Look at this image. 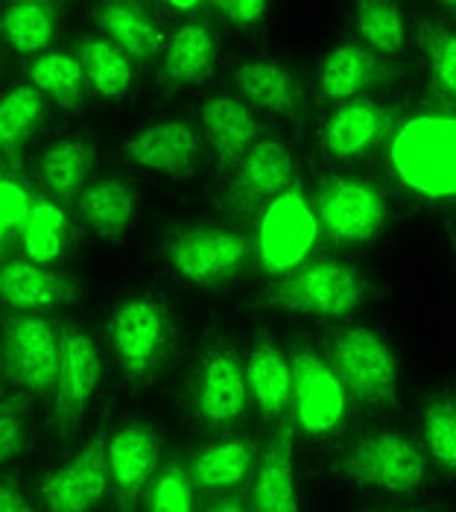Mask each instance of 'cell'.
<instances>
[{
  "instance_id": "cell-15",
  "label": "cell",
  "mask_w": 456,
  "mask_h": 512,
  "mask_svg": "<svg viewBox=\"0 0 456 512\" xmlns=\"http://www.w3.org/2000/svg\"><path fill=\"white\" fill-rule=\"evenodd\" d=\"M389 126V115L378 100H345L340 103L322 126L325 150L340 161H354L372 153L383 141Z\"/></svg>"
},
{
  "instance_id": "cell-38",
  "label": "cell",
  "mask_w": 456,
  "mask_h": 512,
  "mask_svg": "<svg viewBox=\"0 0 456 512\" xmlns=\"http://www.w3.org/2000/svg\"><path fill=\"white\" fill-rule=\"evenodd\" d=\"M30 205H33V197L24 188L0 179V240L9 235L12 229H21Z\"/></svg>"
},
{
  "instance_id": "cell-3",
  "label": "cell",
  "mask_w": 456,
  "mask_h": 512,
  "mask_svg": "<svg viewBox=\"0 0 456 512\" xmlns=\"http://www.w3.org/2000/svg\"><path fill=\"white\" fill-rule=\"evenodd\" d=\"M328 360L340 381L363 407H389L401 393V363L392 343L372 328H345L334 334Z\"/></svg>"
},
{
  "instance_id": "cell-30",
  "label": "cell",
  "mask_w": 456,
  "mask_h": 512,
  "mask_svg": "<svg viewBox=\"0 0 456 512\" xmlns=\"http://www.w3.org/2000/svg\"><path fill=\"white\" fill-rule=\"evenodd\" d=\"M18 235H21V249L27 261H33L38 267H53L65 255V246H68V220L59 205L47 199H33Z\"/></svg>"
},
{
  "instance_id": "cell-19",
  "label": "cell",
  "mask_w": 456,
  "mask_h": 512,
  "mask_svg": "<svg viewBox=\"0 0 456 512\" xmlns=\"http://www.w3.org/2000/svg\"><path fill=\"white\" fill-rule=\"evenodd\" d=\"M109 480L123 492L135 495L152 483L158 469V439L147 425H126L106 442Z\"/></svg>"
},
{
  "instance_id": "cell-9",
  "label": "cell",
  "mask_w": 456,
  "mask_h": 512,
  "mask_svg": "<svg viewBox=\"0 0 456 512\" xmlns=\"http://www.w3.org/2000/svg\"><path fill=\"white\" fill-rule=\"evenodd\" d=\"M249 381L246 360L228 346L208 349L193 378V410L205 428H231L246 416Z\"/></svg>"
},
{
  "instance_id": "cell-40",
  "label": "cell",
  "mask_w": 456,
  "mask_h": 512,
  "mask_svg": "<svg viewBox=\"0 0 456 512\" xmlns=\"http://www.w3.org/2000/svg\"><path fill=\"white\" fill-rule=\"evenodd\" d=\"M220 12H223V18H226L228 24H234V27H255V24H261L266 15V3H252V0H246V3H220L217 6Z\"/></svg>"
},
{
  "instance_id": "cell-44",
  "label": "cell",
  "mask_w": 456,
  "mask_h": 512,
  "mask_svg": "<svg viewBox=\"0 0 456 512\" xmlns=\"http://www.w3.org/2000/svg\"><path fill=\"white\" fill-rule=\"evenodd\" d=\"M378 512H448L445 507H398V510H378Z\"/></svg>"
},
{
  "instance_id": "cell-39",
  "label": "cell",
  "mask_w": 456,
  "mask_h": 512,
  "mask_svg": "<svg viewBox=\"0 0 456 512\" xmlns=\"http://www.w3.org/2000/svg\"><path fill=\"white\" fill-rule=\"evenodd\" d=\"M27 439V419L15 407H0V466L21 454Z\"/></svg>"
},
{
  "instance_id": "cell-8",
  "label": "cell",
  "mask_w": 456,
  "mask_h": 512,
  "mask_svg": "<svg viewBox=\"0 0 456 512\" xmlns=\"http://www.w3.org/2000/svg\"><path fill=\"white\" fill-rule=\"evenodd\" d=\"M249 261L246 237L226 226H190L167 243V267L185 284H220Z\"/></svg>"
},
{
  "instance_id": "cell-25",
  "label": "cell",
  "mask_w": 456,
  "mask_h": 512,
  "mask_svg": "<svg viewBox=\"0 0 456 512\" xmlns=\"http://www.w3.org/2000/svg\"><path fill=\"white\" fill-rule=\"evenodd\" d=\"M418 442L436 469L456 474V393L436 390L424 398L418 413Z\"/></svg>"
},
{
  "instance_id": "cell-18",
  "label": "cell",
  "mask_w": 456,
  "mask_h": 512,
  "mask_svg": "<svg viewBox=\"0 0 456 512\" xmlns=\"http://www.w3.org/2000/svg\"><path fill=\"white\" fill-rule=\"evenodd\" d=\"M202 132L217 158L223 164H231L255 147L258 120L240 97L217 94L202 106Z\"/></svg>"
},
{
  "instance_id": "cell-36",
  "label": "cell",
  "mask_w": 456,
  "mask_h": 512,
  "mask_svg": "<svg viewBox=\"0 0 456 512\" xmlns=\"http://www.w3.org/2000/svg\"><path fill=\"white\" fill-rule=\"evenodd\" d=\"M196 483L182 466H170L152 477L147 512H193Z\"/></svg>"
},
{
  "instance_id": "cell-28",
  "label": "cell",
  "mask_w": 456,
  "mask_h": 512,
  "mask_svg": "<svg viewBox=\"0 0 456 512\" xmlns=\"http://www.w3.org/2000/svg\"><path fill=\"white\" fill-rule=\"evenodd\" d=\"M255 454L246 439H220L202 448L193 460V483L205 492H226L252 472Z\"/></svg>"
},
{
  "instance_id": "cell-46",
  "label": "cell",
  "mask_w": 456,
  "mask_h": 512,
  "mask_svg": "<svg viewBox=\"0 0 456 512\" xmlns=\"http://www.w3.org/2000/svg\"><path fill=\"white\" fill-rule=\"evenodd\" d=\"M454 240H456V232H454Z\"/></svg>"
},
{
  "instance_id": "cell-21",
  "label": "cell",
  "mask_w": 456,
  "mask_h": 512,
  "mask_svg": "<svg viewBox=\"0 0 456 512\" xmlns=\"http://www.w3.org/2000/svg\"><path fill=\"white\" fill-rule=\"evenodd\" d=\"M290 185H293V158H290V153L275 141H261L240 158L231 197L243 205H252V202H264L266 205L269 199L278 197Z\"/></svg>"
},
{
  "instance_id": "cell-22",
  "label": "cell",
  "mask_w": 456,
  "mask_h": 512,
  "mask_svg": "<svg viewBox=\"0 0 456 512\" xmlns=\"http://www.w3.org/2000/svg\"><path fill=\"white\" fill-rule=\"evenodd\" d=\"M249 401L266 419H284L293 401V363L278 346L261 343L246 360Z\"/></svg>"
},
{
  "instance_id": "cell-1",
  "label": "cell",
  "mask_w": 456,
  "mask_h": 512,
  "mask_svg": "<svg viewBox=\"0 0 456 512\" xmlns=\"http://www.w3.org/2000/svg\"><path fill=\"white\" fill-rule=\"evenodd\" d=\"M386 164L413 197L456 199V115L421 112L404 120L389 138Z\"/></svg>"
},
{
  "instance_id": "cell-37",
  "label": "cell",
  "mask_w": 456,
  "mask_h": 512,
  "mask_svg": "<svg viewBox=\"0 0 456 512\" xmlns=\"http://www.w3.org/2000/svg\"><path fill=\"white\" fill-rule=\"evenodd\" d=\"M427 71L439 91L456 97V30H433L427 41Z\"/></svg>"
},
{
  "instance_id": "cell-42",
  "label": "cell",
  "mask_w": 456,
  "mask_h": 512,
  "mask_svg": "<svg viewBox=\"0 0 456 512\" xmlns=\"http://www.w3.org/2000/svg\"><path fill=\"white\" fill-rule=\"evenodd\" d=\"M161 9H164V12H170V15L188 18V15H196V12H202L205 6H202V3H164Z\"/></svg>"
},
{
  "instance_id": "cell-2",
  "label": "cell",
  "mask_w": 456,
  "mask_h": 512,
  "mask_svg": "<svg viewBox=\"0 0 456 512\" xmlns=\"http://www.w3.org/2000/svg\"><path fill=\"white\" fill-rule=\"evenodd\" d=\"M331 469L342 483L363 492L410 495L430 480L433 463L427 460L416 434L380 428L357 436L348 448H342Z\"/></svg>"
},
{
  "instance_id": "cell-43",
  "label": "cell",
  "mask_w": 456,
  "mask_h": 512,
  "mask_svg": "<svg viewBox=\"0 0 456 512\" xmlns=\"http://www.w3.org/2000/svg\"><path fill=\"white\" fill-rule=\"evenodd\" d=\"M211 512H252L249 507H243V504H237V501H228V504H220V507H214Z\"/></svg>"
},
{
  "instance_id": "cell-13",
  "label": "cell",
  "mask_w": 456,
  "mask_h": 512,
  "mask_svg": "<svg viewBox=\"0 0 456 512\" xmlns=\"http://www.w3.org/2000/svg\"><path fill=\"white\" fill-rule=\"evenodd\" d=\"M106 442L97 436L65 466L50 472L41 483V504L47 512H94L109 489Z\"/></svg>"
},
{
  "instance_id": "cell-35",
  "label": "cell",
  "mask_w": 456,
  "mask_h": 512,
  "mask_svg": "<svg viewBox=\"0 0 456 512\" xmlns=\"http://www.w3.org/2000/svg\"><path fill=\"white\" fill-rule=\"evenodd\" d=\"M30 77H33L36 91L53 97V100H62V103L76 100L85 88V71H82L79 59L71 53H62V50L38 53L30 65Z\"/></svg>"
},
{
  "instance_id": "cell-10",
  "label": "cell",
  "mask_w": 456,
  "mask_h": 512,
  "mask_svg": "<svg viewBox=\"0 0 456 512\" xmlns=\"http://www.w3.org/2000/svg\"><path fill=\"white\" fill-rule=\"evenodd\" d=\"M103 378V355L97 343L85 331L62 334V355L53 381V404H56V422L62 436L79 431L82 419L88 416Z\"/></svg>"
},
{
  "instance_id": "cell-14",
  "label": "cell",
  "mask_w": 456,
  "mask_h": 512,
  "mask_svg": "<svg viewBox=\"0 0 456 512\" xmlns=\"http://www.w3.org/2000/svg\"><path fill=\"white\" fill-rule=\"evenodd\" d=\"M202 135L188 120H164L144 129L123 147V161L150 173H179L199 158Z\"/></svg>"
},
{
  "instance_id": "cell-33",
  "label": "cell",
  "mask_w": 456,
  "mask_h": 512,
  "mask_svg": "<svg viewBox=\"0 0 456 512\" xmlns=\"http://www.w3.org/2000/svg\"><path fill=\"white\" fill-rule=\"evenodd\" d=\"M0 36L18 53H41L56 36L50 3H12L0 12Z\"/></svg>"
},
{
  "instance_id": "cell-17",
  "label": "cell",
  "mask_w": 456,
  "mask_h": 512,
  "mask_svg": "<svg viewBox=\"0 0 456 512\" xmlns=\"http://www.w3.org/2000/svg\"><path fill=\"white\" fill-rule=\"evenodd\" d=\"M234 85L243 94L246 106L252 103L269 115H293L302 100V88L293 77L290 65L269 56L240 62L234 68Z\"/></svg>"
},
{
  "instance_id": "cell-11",
  "label": "cell",
  "mask_w": 456,
  "mask_h": 512,
  "mask_svg": "<svg viewBox=\"0 0 456 512\" xmlns=\"http://www.w3.org/2000/svg\"><path fill=\"white\" fill-rule=\"evenodd\" d=\"M316 205L319 232L340 243H360L378 235L386 220V197L369 179H334Z\"/></svg>"
},
{
  "instance_id": "cell-7",
  "label": "cell",
  "mask_w": 456,
  "mask_h": 512,
  "mask_svg": "<svg viewBox=\"0 0 456 512\" xmlns=\"http://www.w3.org/2000/svg\"><path fill=\"white\" fill-rule=\"evenodd\" d=\"M293 363V401L290 413L304 436L328 439L348 422L351 395L331 360L310 349H299Z\"/></svg>"
},
{
  "instance_id": "cell-16",
  "label": "cell",
  "mask_w": 456,
  "mask_h": 512,
  "mask_svg": "<svg viewBox=\"0 0 456 512\" xmlns=\"http://www.w3.org/2000/svg\"><path fill=\"white\" fill-rule=\"evenodd\" d=\"M74 296V284L50 267H38L33 261H9L0 267V299L21 314L36 316L50 311Z\"/></svg>"
},
{
  "instance_id": "cell-20",
  "label": "cell",
  "mask_w": 456,
  "mask_h": 512,
  "mask_svg": "<svg viewBox=\"0 0 456 512\" xmlns=\"http://www.w3.org/2000/svg\"><path fill=\"white\" fill-rule=\"evenodd\" d=\"M252 492H255V512H302L296 454L287 431H278L269 439Z\"/></svg>"
},
{
  "instance_id": "cell-32",
  "label": "cell",
  "mask_w": 456,
  "mask_h": 512,
  "mask_svg": "<svg viewBox=\"0 0 456 512\" xmlns=\"http://www.w3.org/2000/svg\"><path fill=\"white\" fill-rule=\"evenodd\" d=\"M360 47L375 53H401L410 41V24L395 3H360L354 12Z\"/></svg>"
},
{
  "instance_id": "cell-12",
  "label": "cell",
  "mask_w": 456,
  "mask_h": 512,
  "mask_svg": "<svg viewBox=\"0 0 456 512\" xmlns=\"http://www.w3.org/2000/svg\"><path fill=\"white\" fill-rule=\"evenodd\" d=\"M62 334L41 316H15L6 322V366L27 395H44L59 369Z\"/></svg>"
},
{
  "instance_id": "cell-34",
  "label": "cell",
  "mask_w": 456,
  "mask_h": 512,
  "mask_svg": "<svg viewBox=\"0 0 456 512\" xmlns=\"http://www.w3.org/2000/svg\"><path fill=\"white\" fill-rule=\"evenodd\" d=\"M44 120V100L36 88H9L0 94V150H18Z\"/></svg>"
},
{
  "instance_id": "cell-26",
  "label": "cell",
  "mask_w": 456,
  "mask_h": 512,
  "mask_svg": "<svg viewBox=\"0 0 456 512\" xmlns=\"http://www.w3.org/2000/svg\"><path fill=\"white\" fill-rule=\"evenodd\" d=\"M76 59L85 71V85L97 97L114 100L135 82V59L109 39H85L79 44Z\"/></svg>"
},
{
  "instance_id": "cell-6",
  "label": "cell",
  "mask_w": 456,
  "mask_h": 512,
  "mask_svg": "<svg viewBox=\"0 0 456 512\" xmlns=\"http://www.w3.org/2000/svg\"><path fill=\"white\" fill-rule=\"evenodd\" d=\"M109 343L126 375H150L170 343V311L152 293H132L109 314Z\"/></svg>"
},
{
  "instance_id": "cell-41",
  "label": "cell",
  "mask_w": 456,
  "mask_h": 512,
  "mask_svg": "<svg viewBox=\"0 0 456 512\" xmlns=\"http://www.w3.org/2000/svg\"><path fill=\"white\" fill-rule=\"evenodd\" d=\"M0 512H33V507L27 504V498L18 489L0 483Z\"/></svg>"
},
{
  "instance_id": "cell-27",
  "label": "cell",
  "mask_w": 456,
  "mask_h": 512,
  "mask_svg": "<svg viewBox=\"0 0 456 512\" xmlns=\"http://www.w3.org/2000/svg\"><path fill=\"white\" fill-rule=\"evenodd\" d=\"M103 39L117 44L132 59H150L161 44V27L144 6L132 3H106L97 9Z\"/></svg>"
},
{
  "instance_id": "cell-24",
  "label": "cell",
  "mask_w": 456,
  "mask_h": 512,
  "mask_svg": "<svg viewBox=\"0 0 456 512\" xmlns=\"http://www.w3.org/2000/svg\"><path fill=\"white\" fill-rule=\"evenodd\" d=\"M217 50H220L217 33L208 24L202 21L185 24L164 50V62H161L164 82L182 88V85H193L202 77H208L217 62Z\"/></svg>"
},
{
  "instance_id": "cell-23",
  "label": "cell",
  "mask_w": 456,
  "mask_h": 512,
  "mask_svg": "<svg viewBox=\"0 0 456 512\" xmlns=\"http://www.w3.org/2000/svg\"><path fill=\"white\" fill-rule=\"evenodd\" d=\"M378 74V59L366 47L340 44L322 59L316 74V91L325 100H357L360 91L378 82Z\"/></svg>"
},
{
  "instance_id": "cell-4",
  "label": "cell",
  "mask_w": 456,
  "mask_h": 512,
  "mask_svg": "<svg viewBox=\"0 0 456 512\" xmlns=\"http://www.w3.org/2000/svg\"><path fill=\"white\" fill-rule=\"evenodd\" d=\"M319 235L316 205L302 188L290 185L264 205L255 229V255L266 273L290 276L310 261Z\"/></svg>"
},
{
  "instance_id": "cell-5",
  "label": "cell",
  "mask_w": 456,
  "mask_h": 512,
  "mask_svg": "<svg viewBox=\"0 0 456 512\" xmlns=\"http://www.w3.org/2000/svg\"><path fill=\"white\" fill-rule=\"evenodd\" d=\"M266 305L302 316H345L366 302V278L345 261H316L275 281Z\"/></svg>"
},
{
  "instance_id": "cell-31",
  "label": "cell",
  "mask_w": 456,
  "mask_h": 512,
  "mask_svg": "<svg viewBox=\"0 0 456 512\" xmlns=\"http://www.w3.org/2000/svg\"><path fill=\"white\" fill-rule=\"evenodd\" d=\"M91 167H94V153L76 138L53 141L38 161V170H41L47 191L59 199L76 197L85 188Z\"/></svg>"
},
{
  "instance_id": "cell-29",
  "label": "cell",
  "mask_w": 456,
  "mask_h": 512,
  "mask_svg": "<svg viewBox=\"0 0 456 512\" xmlns=\"http://www.w3.org/2000/svg\"><path fill=\"white\" fill-rule=\"evenodd\" d=\"M138 214V199L129 185L117 179L94 182L82 194V220L97 237H120L129 232Z\"/></svg>"
},
{
  "instance_id": "cell-45",
  "label": "cell",
  "mask_w": 456,
  "mask_h": 512,
  "mask_svg": "<svg viewBox=\"0 0 456 512\" xmlns=\"http://www.w3.org/2000/svg\"><path fill=\"white\" fill-rule=\"evenodd\" d=\"M442 9H445V12H454L456 15V3H448V6H442Z\"/></svg>"
}]
</instances>
